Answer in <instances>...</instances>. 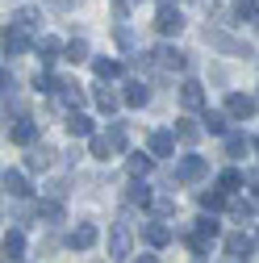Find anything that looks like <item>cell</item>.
I'll use <instances>...</instances> for the list:
<instances>
[{
  "instance_id": "22",
  "label": "cell",
  "mask_w": 259,
  "mask_h": 263,
  "mask_svg": "<svg viewBox=\"0 0 259 263\" xmlns=\"http://www.w3.org/2000/svg\"><path fill=\"white\" fill-rule=\"evenodd\" d=\"M146 101H151V92H146L142 84H125V105H130V109H142Z\"/></svg>"
},
{
  "instance_id": "9",
  "label": "cell",
  "mask_w": 259,
  "mask_h": 263,
  "mask_svg": "<svg viewBox=\"0 0 259 263\" xmlns=\"http://www.w3.org/2000/svg\"><path fill=\"white\" fill-rule=\"evenodd\" d=\"M155 29H159V34H180V29H184V17H180V9L163 5V9H159V17H155Z\"/></svg>"
},
{
  "instance_id": "2",
  "label": "cell",
  "mask_w": 259,
  "mask_h": 263,
  "mask_svg": "<svg viewBox=\"0 0 259 263\" xmlns=\"http://www.w3.org/2000/svg\"><path fill=\"white\" fill-rule=\"evenodd\" d=\"M205 42H209L213 50H221V54H251L247 42H238V38H230V34H221V29H205Z\"/></svg>"
},
{
  "instance_id": "6",
  "label": "cell",
  "mask_w": 259,
  "mask_h": 263,
  "mask_svg": "<svg viewBox=\"0 0 259 263\" xmlns=\"http://www.w3.org/2000/svg\"><path fill=\"white\" fill-rule=\"evenodd\" d=\"M172 151H176V134H172V129H155V134H151V142H146V155L168 159Z\"/></svg>"
},
{
  "instance_id": "8",
  "label": "cell",
  "mask_w": 259,
  "mask_h": 263,
  "mask_svg": "<svg viewBox=\"0 0 259 263\" xmlns=\"http://www.w3.org/2000/svg\"><path fill=\"white\" fill-rule=\"evenodd\" d=\"M155 63H159L163 71H184V67H188L184 50H176V46H159V50H155Z\"/></svg>"
},
{
  "instance_id": "18",
  "label": "cell",
  "mask_w": 259,
  "mask_h": 263,
  "mask_svg": "<svg viewBox=\"0 0 259 263\" xmlns=\"http://www.w3.org/2000/svg\"><path fill=\"white\" fill-rule=\"evenodd\" d=\"M50 155H54V151H46V146H34V151L25 155V167H29V172H46V167H50Z\"/></svg>"
},
{
  "instance_id": "4",
  "label": "cell",
  "mask_w": 259,
  "mask_h": 263,
  "mask_svg": "<svg viewBox=\"0 0 259 263\" xmlns=\"http://www.w3.org/2000/svg\"><path fill=\"white\" fill-rule=\"evenodd\" d=\"M213 238H217V221H213V217H201V221H197V234L188 238V247L197 251V255H205V247H209Z\"/></svg>"
},
{
  "instance_id": "21",
  "label": "cell",
  "mask_w": 259,
  "mask_h": 263,
  "mask_svg": "<svg viewBox=\"0 0 259 263\" xmlns=\"http://www.w3.org/2000/svg\"><path fill=\"white\" fill-rule=\"evenodd\" d=\"M59 50H67L59 38H38V59H42V63H54V59H59Z\"/></svg>"
},
{
  "instance_id": "15",
  "label": "cell",
  "mask_w": 259,
  "mask_h": 263,
  "mask_svg": "<svg viewBox=\"0 0 259 263\" xmlns=\"http://www.w3.org/2000/svg\"><path fill=\"white\" fill-rule=\"evenodd\" d=\"M25 255V234H21V230H9V234H5V259H21Z\"/></svg>"
},
{
  "instance_id": "27",
  "label": "cell",
  "mask_w": 259,
  "mask_h": 263,
  "mask_svg": "<svg viewBox=\"0 0 259 263\" xmlns=\"http://www.w3.org/2000/svg\"><path fill=\"white\" fill-rule=\"evenodd\" d=\"M238 184H243V172H238V167H226V172L217 176V188H221V192H234Z\"/></svg>"
},
{
  "instance_id": "13",
  "label": "cell",
  "mask_w": 259,
  "mask_h": 263,
  "mask_svg": "<svg viewBox=\"0 0 259 263\" xmlns=\"http://www.w3.org/2000/svg\"><path fill=\"white\" fill-rule=\"evenodd\" d=\"M92 101H96V109H101V113H113V109L125 101V96H117L113 88H96V92H92Z\"/></svg>"
},
{
  "instance_id": "19",
  "label": "cell",
  "mask_w": 259,
  "mask_h": 263,
  "mask_svg": "<svg viewBox=\"0 0 259 263\" xmlns=\"http://www.w3.org/2000/svg\"><path fill=\"white\" fill-rule=\"evenodd\" d=\"M13 25L21 29V34H34V29H38V9H17L13 13Z\"/></svg>"
},
{
  "instance_id": "37",
  "label": "cell",
  "mask_w": 259,
  "mask_h": 263,
  "mask_svg": "<svg viewBox=\"0 0 259 263\" xmlns=\"http://www.w3.org/2000/svg\"><path fill=\"white\" fill-rule=\"evenodd\" d=\"M251 213H255L251 205H234V217H238V221H251Z\"/></svg>"
},
{
  "instance_id": "33",
  "label": "cell",
  "mask_w": 259,
  "mask_h": 263,
  "mask_svg": "<svg viewBox=\"0 0 259 263\" xmlns=\"http://www.w3.org/2000/svg\"><path fill=\"white\" fill-rule=\"evenodd\" d=\"M67 59H71V63H84V59H88V42H84V38L67 42Z\"/></svg>"
},
{
  "instance_id": "7",
  "label": "cell",
  "mask_w": 259,
  "mask_h": 263,
  "mask_svg": "<svg viewBox=\"0 0 259 263\" xmlns=\"http://www.w3.org/2000/svg\"><path fill=\"white\" fill-rule=\"evenodd\" d=\"M226 255H230L234 263H247V259H251V238L243 234V230H234V234H226Z\"/></svg>"
},
{
  "instance_id": "17",
  "label": "cell",
  "mask_w": 259,
  "mask_h": 263,
  "mask_svg": "<svg viewBox=\"0 0 259 263\" xmlns=\"http://www.w3.org/2000/svg\"><path fill=\"white\" fill-rule=\"evenodd\" d=\"M142 234H146V242H151V247H168V242H172V230H168L163 221H151Z\"/></svg>"
},
{
  "instance_id": "39",
  "label": "cell",
  "mask_w": 259,
  "mask_h": 263,
  "mask_svg": "<svg viewBox=\"0 0 259 263\" xmlns=\"http://www.w3.org/2000/svg\"><path fill=\"white\" fill-rule=\"evenodd\" d=\"M134 263H155V255H142V259H134Z\"/></svg>"
},
{
  "instance_id": "35",
  "label": "cell",
  "mask_w": 259,
  "mask_h": 263,
  "mask_svg": "<svg viewBox=\"0 0 259 263\" xmlns=\"http://www.w3.org/2000/svg\"><path fill=\"white\" fill-rule=\"evenodd\" d=\"M255 17V5H251V0H238V5H234V21H251Z\"/></svg>"
},
{
  "instance_id": "5",
  "label": "cell",
  "mask_w": 259,
  "mask_h": 263,
  "mask_svg": "<svg viewBox=\"0 0 259 263\" xmlns=\"http://www.w3.org/2000/svg\"><path fill=\"white\" fill-rule=\"evenodd\" d=\"M130 230H125V221H117L113 230H109V259H125L130 255Z\"/></svg>"
},
{
  "instance_id": "1",
  "label": "cell",
  "mask_w": 259,
  "mask_h": 263,
  "mask_svg": "<svg viewBox=\"0 0 259 263\" xmlns=\"http://www.w3.org/2000/svg\"><path fill=\"white\" fill-rule=\"evenodd\" d=\"M205 172H209L205 155H184V159L176 163V180H180V184H197V180H205Z\"/></svg>"
},
{
  "instance_id": "10",
  "label": "cell",
  "mask_w": 259,
  "mask_h": 263,
  "mask_svg": "<svg viewBox=\"0 0 259 263\" xmlns=\"http://www.w3.org/2000/svg\"><path fill=\"white\" fill-rule=\"evenodd\" d=\"M180 105H184V109H201V105H205V88H201L197 80H184V84H180Z\"/></svg>"
},
{
  "instance_id": "26",
  "label": "cell",
  "mask_w": 259,
  "mask_h": 263,
  "mask_svg": "<svg viewBox=\"0 0 259 263\" xmlns=\"http://www.w3.org/2000/svg\"><path fill=\"white\" fill-rule=\"evenodd\" d=\"M125 196H130V201H134V205H151V188H146L142 180H130Z\"/></svg>"
},
{
  "instance_id": "34",
  "label": "cell",
  "mask_w": 259,
  "mask_h": 263,
  "mask_svg": "<svg viewBox=\"0 0 259 263\" xmlns=\"http://www.w3.org/2000/svg\"><path fill=\"white\" fill-rule=\"evenodd\" d=\"M92 155H96V159H109V155H113V146H109L105 134H96V138H92Z\"/></svg>"
},
{
  "instance_id": "11",
  "label": "cell",
  "mask_w": 259,
  "mask_h": 263,
  "mask_svg": "<svg viewBox=\"0 0 259 263\" xmlns=\"http://www.w3.org/2000/svg\"><path fill=\"white\" fill-rule=\"evenodd\" d=\"M67 242H71L76 251H88V247L96 242V226H92V221H80V226L71 230V238H67Z\"/></svg>"
},
{
  "instance_id": "28",
  "label": "cell",
  "mask_w": 259,
  "mask_h": 263,
  "mask_svg": "<svg viewBox=\"0 0 259 263\" xmlns=\"http://www.w3.org/2000/svg\"><path fill=\"white\" fill-rule=\"evenodd\" d=\"M221 205H226V192H221V188L201 192V209H205V213H213V209H221Z\"/></svg>"
},
{
  "instance_id": "32",
  "label": "cell",
  "mask_w": 259,
  "mask_h": 263,
  "mask_svg": "<svg viewBox=\"0 0 259 263\" xmlns=\"http://www.w3.org/2000/svg\"><path fill=\"white\" fill-rule=\"evenodd\" d=\"M201 129H205V125H192V121H180V125H176V134H180L184 142H197V138H201Z\"/></svg>"
},
{
  "instance_id": "14",
  "label": "cell",
  "mask_w": 259,
  "mask_h": 263,
  "mask_svg": "<svg viewBox=\"0 0 259 263\" xmlns=\"http://www.w3.org/2000/svg\"><path fill=\"white\" fill-rule=\"evenodd\" d=\"M59 101H63V105H71V109H80V105H84V92H80V84H71V80H59Z\"/></svg>"
},
{
  "instance_id": "40",
  "label": "cell",
  "mask_w": 259,
  "mask_h": 263,
  "mask_svg": "<svg viewBox=\"0 0 259 263\" xmlns=\"http://www.w3.org/2000/svg\"><path fill=\"white\" fill-rule=\"evenodd\" d=\"M255 242H259V234H255Z\"/></svg>"
},
{
  "instance_id": "38",
  "label": "cell",
  "mask_w": 259,
  "mask_h": 263,
  "mask_svg": "<svg viewBox=\"0 0 259 263\" xmlns=\"http://www.w3.org/2000/svg\"><path fill=\"white\" fill-rule=\"evenodd\" d=\"M251 192H255V196H259V172H255V176H251Z\"/></svg>"
},
{
  "instance_id": "16",
  "label": "cell",
  "mask_w": 259,
  "mask_h": 263,
  "mask_svg": "<svg viewBox=\"0 0 259 263\" xmlns=\"http://www.w3.org/2000/svg\"><path fill=\"white\" fill-rule=\"evenodd\" d=\"M67 134H71V138H96V134H92V121H88L84 113H71V117H67Z\"/></svg>"
},
{
  "instance_id": "24",
  "label": "cell",
  "mask_w": 259,
  "mask_h": 263,
  "mask_svg": "<svg viewBox=\"0 0 259 263\" xmlns=\"http://www.w3.org/2000/svg\"><path fill=\"white\" fill-rule=\"evenodd\" d=\"M201 121H205V129H209V134H226V121H230V113H217V109H209Z\"/></svg>"
},
{
  "instance_id": "12",
  "label": "cell",
  "mask_w": 259,
  "mask_h": 263,
  "mask_svg": "<svg viewBox=\"0 0 259 263\" xmlns=\"http://www.w3.org/2000/svg\"><path fill=\"white\" fill-rule=\"evenodd\" d=\"M34 134H38V125L34 121H29V117H21L13 129H9V138L17 142V146H29V142H34Z\"/></svg>"
},
{
  "instance_id": "25",
  "label": "cell",
  "mask_w": 259,
  "mask_h": 263,
  "mask_svg": "<svg viewBox=\"0 0 259 263\" xmlns=\"http://www.w3.org/2000/svg\"><path fill=\"white\" fill-rule=\"evenodd\" d=\"M92 71L101 76V80H113V76H121V63H117V59H96Z\"/></svg>"
},
{
  "instance_id": "31",
  "label": "cell",
  "mask_w": 259,
  "mask_h": 263,
  "mask_svg": "<svg viewBox=\"0 0 259 263\" xmlns=\"http://www.w3.org/2000/svg\"><path fill=\"white\" fill-rule=\"evenodd\" d=\"M105 138H109L113 155H117V151H125V129H121V125H109V129H105Z\"/></svg>"
},
{
  "instance_id": "30",
  "label": "cell",
  "mask_w": 259,
  "mask_h": 263,
  "mask_svg": "<svg viewBox=\"0 0 259 263\" xmlns=\"http://www.w3.org/2000/svg\"><path fill=\"white\" fill-rule=\"evenodd\" d=\"M146 172H151V159H146V155H130V176L142 180Z\"/></svg>"
},
{
  "instance_id": "29",
  "label": "cell",
  "mask_w": 259,
  "mask_h": 263,
  "mask_svg": "<svg viewBox=\"0 0 259 263\" xmlns=\"http://www.w3.org/2000/svg\"><path fill=\"white\" fill-rule=\"evenodd\" d=\"M226 155H230V159L247 155V138H243V134H226Z\"/></svg>"
},
{
  "instance_id": "20",
  "label": "cell",
  "mask_w": 259,
  "mask_h": 263,
  "mask_svg": "<svg viewBox=\"0 0 259 263\" xmlns=\"http://www.w3.org/2000/svg\"><path fill=\"white\" fill-rule=\"evenodd\" d=\"M21 50H25V34H21L17 25H9V29H5V54L13 59V54H21Z\"/></svg>"
},
{
  "instance_id": "23",
  "label": "cell",
  "mask_w": 259,
  "mask_h": 263,
  "mask_svg": "<svg viewBox=\"0 0 259 263\" xmlns=\"http://www.w3.org/2000/svg\"><path fill=\"white\" fill-rule=\"evenodd\" d=\"M0 184H5V192H9V196H25V192H29L21 172H5V180H0Z\"/></svg>"
},
{
  "instance_id": "36",
  "label": "cell",
  "mask_w": 259,
  "mask_h": 263,
  "mask_svg": "<svg viewBox=\"0 0 259 263\" xmlns=\"http://www.w3.org/2000/svg\"><path fill=\"white\" fill-rule=\"evenodd\" d=\"M38 213H42V217H46V221H59V217H63V209H59V205H54V201H46V205H42V209H38Z\"/></svg>"
},
{
  "instance_id": "3",
  "label": "cell",
  "mask_w": 259,
  "mask_h": 263,
  "mask_svg": "<svg viewBox=\"0 0 259 263\" xmlns=\"http://www.w3.org/2000/svg\"><path fill=\"white\" fill-rule=\"evenodd\" d=\"M226 113H230L234 121L255 117V96H247V92H230V96H226Z\"/></svg>"
}]
</instances>
